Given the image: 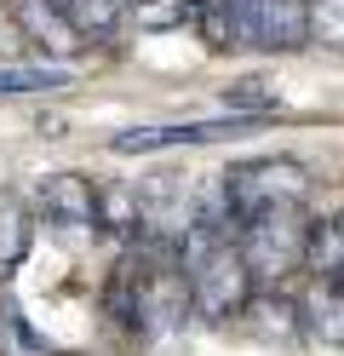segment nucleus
Returning a JSON list of instances; mask_svg holds the SVG:
<instances>
[{
  "label": "nucleus",
  "instance_id": "9d476101",
  "mask_svg": "<svg viewBox=\"0 0 344 356\" xmlns=\"http://www.w3.org/2000/svg\"><path fill=\"white\" fill-rule=\"evenodd\" d=\"M29 241H35V218L17 195H0V282L17 276V264L29 259Z\"/></svg>",
  "mask_w": 344,
  "mask_h": 356
},
{
  "label": "nucleus",
  "instance_id": "f03ea898",
  "mask_svg": "<svg viewBox=\"0 0 344 356\" xmlns=\"http://www.w3.org/2000/svg\"><path fill=\"white\" fill-rule=\"evenodd\" d=\"M115 305H121V316L138 333H149V339L178 333L190 322V293H183V276H178V253L161 248L144 264H126L121 282H115Z\"/></svg>",
  "mask_w": 344,
  "mask_h": 356
},
{
  "label": "nucleus",
  "instance_id": "0eeeda50",
  "mask_svg": "<svg viewBox=\"0 0 344 356\" xmlns=\"http://www.w3.org/2000/svg\"><path fill=\"white\" fill-rule=\"evenodd\" d=\"M40 207L63 230H98V190H92V178H81V172H52L40 184Z\"/></svg>",
  "mask_w": 344,
  "mask_h": 356
},
{
  "label": "nucleus",
  "instance_id": "a211bd4d",
  "mask_svg": "<svg viewBox=\"0 0 344 356\" xmlns=\"http://www.w3.org/2000/svg\"><path fill=\"white\" fill-rule=\"evenodd\" d=\"M310 35H321L327 47H338V0H327V6L310 12Z\"/></svg>",
  "mask_w": 344,
  "mask_h": 356
},
{
  "label": "nucleus",
  "instance_id": "ddd939ff",
  "mask_svg": "<svg viewBox=\"0 0 344 356\" xmlns=\"http://www.w3.org/2000/svg\"><path fill=\"white\" fill-rule=\"evenodd\" d=\"M138 12L144 29H183L190 17H201V0H121Z\"/></svg>",
  "mask_w": 344,
  "mask_h": 356
},
{
  "label": "nucleus",
  "instance_id": "f257e3e1",
  "mask_svg": "<svg viewBox=\"0 0 344 356\" xmlns=\"http://www.w3.org/2000/svg\"><path fill=\"white\" fill-rule=\"evenodd\" d=\"M172 253H178V276H183V293H190V310H201L206 322H229L252 305V276L236 253L229 225H190Z\"/></svg>",
  "mask_w": 344,
  "mask_h": 356
},
{
  "label": "nucleus",
  "instance_id": "dca6fc26",
  "mask_svg": "<svg viewBox=\"0 0 344 356\" xmlns=\"http://www.w3.org/2000/svg\"><path fill=\"white\" fill-rule=\"evenodd\" d=\"M69 75L63 70H0V98H17V92H52V86H63Z\"/></svg>",
  "mask_w": 344,
  "mask_h": 356
},
{
  "label": "nucleus",
  "instance_id": "f3484780",
  "mask_svg": "<svg viewBox=\"0 0 344 356\" xmlns=\"http://www.w3.org/2000/svg\"><path fill=\"white\" fill-rule=\"evenodd\" d=\"M229 104H241V109H252V115H264V109H275V86H259V75H252L247 86H236V92H229Z\"/></svg>",
  "mask_w": 344,
  "mask_h": 356
},
{
  "label": "nucleus",
  "instance_id": "4468645a",
  "mask_svg": "<svg viewBox=\"0 0 344 356\" xmlns=\"http://www.w3.org/2000/svg\"><path fill=\"white\" fill-rule=\"evenodd\" d=\"M304 322H310L327 345L344 339V322H338V282H316V293H310V305H304Z\"/></svg>",
  "mask_w": 344,
  "mask_h": 356
},
{
  "label": "nucleus",
  "instance_id": "20e7f679",
  "mask_svg": "<svg viewBox=\"0 0 344 356\" xmlns=\"http://www.w3.org/2000/svg\"><path fill=\"white\" fill-rule=\"evenodd\" d=\"M304 207H270L236 218V253L252 282H281L298 259H304Z\"/></svg>",
  "mask_w": 344,
  "mask_h": 356
},
{
  "label": "nucleus",
  "instance_id": "f8f14e48",
  "mask_svg": "<svg viewBox=\"0 0 344 356\" xmlns=\"http://www.w3.org/2000/svg\"><path fill=\"white\" fill-rule=\"evenodd\" d=\"M52 6L69 17V29H75L81 40H98V35H109L115 24H121V0H52Z\"/></svg>",
  "mask_w": 344,
  "mask_h": 356
},
{
  "label": "nucleus",
  "instance_id": "6e6552de",
  "mask_svg": "<svg viewBox=\"0 0 344 356\" xmlns=\"http://www.w3.org/2000/svg\"><path fill=\"white\" fill-rule=\"evenodd\" d=\"M6 6H12V24H17V35L29 40V47L52 52V58L81 52V35L69 29V17L52 6V0H6Z\"/></svg>",
  "mask_w": 344,
  "mask_h": 356
},
{
  "label": "nucleus",
  "instance_id": "1a4fd4ad",
  "mask_svg": "<svg viewBox=\"0 0 344 356\" xmlns=\"http://www.w3.org/2000/svg\"><path fill=\"white\" fill-rule=\"evenodd\" d=\"M298 264H310L316 282H338L344 270V225H338V213H321L304 225V259Z\"/></svg>",
  "mask_w": 344,
  "mask_h": 356
},
{
  "label": "nucleus",
  "instance_id": "9b49d317",
  "mask_svg": "<svg viewBox=\"0 0 344 356\" xmlns=\"http://www.w3.org/2000/svg\"><path fill=\"white\" fill-rule=\"evenodd\" d=\"M0 356H58V345L23 322V310L12 299H0Z\"/></svg>",
  "mask_w": 344,
  "mask_h": 356
},
{
  "label": "nucleus",
  "instance_id": "423d86ee",
  "mask_svg": "<svg viewBox=\"0 0 344 356\" xmlns=\"http://www.w3.org/2000/svg\"><path fill=\"white\" fill-rule=\"evenodd\" d=\"M264 115H229V121H183V127H132L115 132V155H149V149H172V144H218V138H247L259 132Z\"/></svg>",
  "mask_w": 344,
  "mask_h": 356
},
{
  "label": "nucleus",
  "instance_id": "2eb2a0df",
  "mask_svg": "<svg viewBox=\"0 0 344 356\" xmlns=\"http://www.w3.org/2000/svg\"><path fill=\"white\" fill-rule=\"evenodd\" d=\"M104 218L121 236H144V207H132V190H98V225Z\"/></svg>",
  "mask_w": 344,
  "mask_h": 356
},
{
  "label": "nucleus",
  "instance_id": "39448f33",
  "mask_svg": "<svg viewBox=\"0 0 344 356\" xmlns=\"http://www.w3.org/2000/svg\"><path fill=\"white\" fill-rule=\"evenodd\" d=\"M218 202L229 218L247 213H270V207H304L310 202V172L298 161H241L224 172Z\"/></svg>",
  "mask_w": 344,
  "mask_h": 356
},
{
  "label": "nucleus",
  "instance_id": "7ed1b4c3",
  "mask_svg": "<svg viewBox=\"0 0 344 356\" xmlns=\"http://www.w3.org/2000/svg\"><path fill=\"white\" fill-rule=\"evenodd\" d=\"M218 6V40H241L259 52H298L310 40V6L304 0H213Z\"/></svg>",
  "mask_w": 344,
  "mask_h": 356
}]
</instances>
